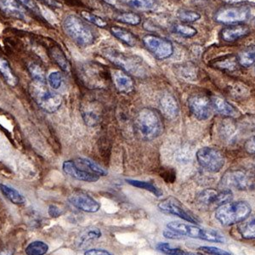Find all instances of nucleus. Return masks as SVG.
Here are the masks:
<instances>
[{"instance_id": "obj_1", "label": "nucleus", "mask_w": 255, "mask_h": 255, "mask_svg": "<svg viewBox=\"0 0 255 255\" xmlns=\"http://www.w3.org/2000/svg\"><path fill=\"white\" fill-rule=\"evenodd\" d=\"M134 128L139 136L145 140L157 139L163 132L160 114L151 108H143L134 119Z\"/></svg>"}, {"instance_id": "obj_2", "label": "nucleus", "mask_w": 255, "mask_h": 255, "mask_svg": "<svg viewBox=\"0 0 255 255\" xmlns=\"http://www.w3.org/2000/svg\"><path fill=\"white\" fill-rule=\"evenodd\" d=\"M64 32L79 46L88 47L96 41L94 30L78 15L70 14L62 22Z\"/></svg>"}, {"instance_id": "obj_3", "label": "nucleus", "mask_w": 255, "mask_h": 255, "mask_svg": "<svg viewBox=\"0 0 255 255\" xmlns=\"http://www.w3.org/2000/svg\"><path fill=\"white\" fill-rule=\"evenodd\" d=\"M251 211V206L246 202H229L216 209L215 219L223 226H232L246 220Z\"/></svg>"}, {"instance_id": "obj_4", "label": "nucleus", "mask_w": 255, "mask_h": 255, "mask_svg": "<svg viewBox=\"0 0 255 255\" xmlns=\"http://www.w3.org/2000/svg\"><path fill=\"white\" fill-rule=\"evenodd\" d=\"M166 228L177 232L178 234L184 237L197 238L201 240L208 241L212 243L222 244L226 242V238L220 232L211 229H203L199 226L191 224L182 223L180 221H172L167 224Z\"/></svg>"}, {"instance_id": "obj_5", "label": "nucleus", "mask_w": 255, "mask_h": 255, "mask_svg": "<svg viewBox=\"0 0 255 255\" xmlns=\"http://www.w3.org/2000/svg\"><path fill=\"white\" fill-rule=\"evenodd\" d=\"M30 95L38 107L44 112L55 113L62 104V97L58 93L49 90L45 84L33 82L29 88Z\"/></svg>"}, {"instance_id": "obj_6", "label": "nucleus", "mask_w": 255, "mask_h": 255, "mask_svg": "<svg viewBox=\"0 0 255 255\" xmlns=\"http://www.w3.org/2000/svg\"><path fill=\"white\" fill-rule=\"evenodd\" d=\"M102 55L113 65L120 67L126 73H132L137 76L141 75L144 73V67L141 61L142 59L137 56L126 55L125 53L111 48L103 49Z\"/></svg>"}, {"instance_id": "obj_7", "label": "nucleus", "mask_w": 255, "mask_h": 255, "mask_svg": "<svg viewBox=\"0 0 255 255\" xmlns=\"http://www.w3.org/2000/svg\"><path fill=\"white\" fill-rule=\"evenodd\" d=\"M221 186L228 190L236 189L238 191H247L255 188V177L246 170L232 169L224 174L221 179Z\"/></svg>"}, {"instance_id": "obj_8", "label": "nucleus", "mask_w": 255, "mask_h": 255, "mask_svg": "<svg viewBox=\"0 0 255 255\" xmlns=\"http://www.w3.org/2000/svg\"><path fill=\"white\" fill-rule=\"evenodd\" d=\"M196 157L199 165L211 173L221 171L226 162L224 154L216 148H201L197 151Z\"/></svg>"}, {"instance_id": "obj_9", "label": "nucleus", "mask_w": 255, "mask_h": 255, "mask_svg": "<svg viewBox=\"0 0 255 255\" xmlns=\"http://www.w3.org/2000/svg\"><path fill=\"white\" fill-rule=\"evenodd\" d=\"M142 43L145 49L157 60H165L174 54V46L171 42L157 35H145Z\"/></svg>"}, {"instance_id": "obj_10", "label": "nucleus", "mask_w": 255, "mask_h": 255, "mask_svg": "<svg viewBox=\"0 0 255 255\" xmlns=\"http://www.w3.org/2000/svg\"><path fill=\"white\" fill-rule=\"evenodd\" d=\"M250 14V9L245 6H224L215 13V20L224 25H237L246 21Z\"/></svg>"}, {"instance_id": "obj_11", "label": "nucleus", "mask_w": 255, "mask_h": 255, "mask_svg": "<svg viewBox=\"0 0 255 255\" xmlns=\"http://www.w3.org/2000/svg\"><path fill=\"white\" fill-rule=\"evenodd\" d=\"M233 194L228 189H222L221 191H215L214 189H206L201 191L197 196V203L202 208L214 209L223 205L225 203L232 202Z\"/></svg>"}, {"instance_id": "obj_12", "label": "nucleus", "mask_w": 255, "mask_h": 255, "mask_svg": "<svg viewBox=\"0 0 255 255\" xmlns=\"http://www.w3.org/2000/svg\"><path fill=\"white\" fill-rule=\"evenodd\" d=\"M158 209L168 215L180 217V219L187 221L189 223H200L199 219L196 217L191 212L186 210V208H184L182 204L174 197H169L164 200H162V202H160L158 204Z\"/></svg>"}, {"instance_id": "obj_13", "label": "nucleus", "mask_w": 255, "mask_h": 255, "mask_svg": "<svg viewBox=\"0 0 255 255\" xmlns=\"http://www.w3.org/2000/svg\"><path fill=\"white\" fill-rule=\"evenodd\" d=\"M189 109L191 114L200 121H205L212 115L211 100L203 95H194L188 99Z\"/></svg>"}, {"instance_id": "obj_14", "label": "nucleus", "mask_w": 255, "mask_h": 255, "mask_svg": "<svg viewBox=\"0 0 255 255\" xmlns=\"http://www.w3.org/2000/svg\"><path fill=\"white\" fill-rule=\"evenodd\" d=\"M84 81L87 85H90L93 88L104 87L108 81V78L106 77V70L100 66L98 64H92L87 65V67H84Z\"/></svg>"}, {"instance_id": "obj_15", "label": "nucleus", "mask_w": 255, "mask_h": 255, "mask_svg": "<svg viewBox=\"0 0 255 255\" xmlns=\"http://www.w3.org/2000/svg\"><path fill=\"white\" fill-rule=\"evenodd\" d=\"M68 201L73 207L87 213H96L101 209V204L94 197L84 192L73 193L68 197Z\"/></svg>"}, {"instance_id": "obj_16", "label": "nucleus", "mask_w": 255, "mask_h": 255, "mask_svg": "<svg viewBox=\"0 0 255 255\" xmlns=\"http://www.w3.org/2000/svg\"><path fill=\"white\" fill-rule=\"evenodd\" d=\"M84 123L90 127H95L102 122V112L101 105L96 102H86L80 108Z\"/></svg>"}, {"instance_id": "obj_17", "label": "nucleus", "mask_w": 255, "mask_h": 255, "mask_svg": "<svg viewBox=\"0 0 255 255\" xmlns=\"http://www.w3.org/2000/svg\"><path fill=\"white\" fill-rule=\"evenodd\" d=\"M111 79L120 93L129 94L134 90V81L128 73L122 69H113L111 72Z\"/></svg>"}, {"instance_id": "obj_18", "label": "nucleus", "mask_w": 255, "mask_h": 255, "mask_svg": "<svg viewBox=\"0 0 255 255\" xmlns=\"http://www.w3.org/2000/svg\"><path fill=\"white\" fill-rule=\"evenodd\" d=\"M62 168L66 174H68L69 176L73 177L76 180L92 183L98 181L100 179V176L98 175L90 174V173H88L81 168H79V167H77L75 163L73 162V160L65 161L62 164Z\"/></svg>"}, {"instance_id": "obj_19", "label": "nucleus", "mask_w": 255, "mask_h": 255, "mask_svg": "<svg viewBox=\"0 0 255 255\" xmlns=\"http://www.w3.org/2000/svg\"><path fill=\"white\" fill-rule=\"evenodd\" d=\"M0 9L10 17L23 20L28 19L26 9L16 0H0Z\"/></svg>"}, {"instance_id": "obj_20", "label": "nucleus", "mask_w": 255, "mask_h": 255, "mask_svg": "<svg viewBox=\"0 0 255 255\" xmlns=\"http://www.w3.org/2000/svg\"><path fill=\"white\" fill-rule=\"evenodd\" d=\"M250 29L245 25H230L222 29L221 32V38L226 42H234L240 38H244L249 34Z\"/></svg>"}, {"instance_id": "obj_21", "label": "nucleus", "mask_w": 255, "mask_h": 255, "mask_svg": "<svg viewBox=\"0 0 255 255\" xmlns=\"http://www.w3.org/2000/svg\"><path fill=\"white\" fill-rule=\"evenodd\" d=\"M160 107L163 115L168 119H176L179 115V105L170 94H164L160 100Z\"/></svg>"}, {"instance_id": "obj_22", "label": "nucleus", "mask_w": 255, "mask_h": 255, "mask_svg": "<svg viewBox=\"0 0 255 255\" xmlns=\"http://www.w3.org/2000/svg\"><path fill=\"white\" fill-rule=\"evenodd\" d=\"M73 162L75 163L77 167H79V168H81L84 171L90 173V174H96L98 176L108 175V171L104 168H102V166L90 158L78 157L73 160Z\"/></svg>"}, {"instance_id": "obj_23", "label": "nucleus", "mask_w": 255, "mask_h": 255, "mask_svg": "<svg viewBox=\"0 0 255 255\" xmlns=\"http://www.w3.org/2000/svg\"><path fill=\"white\" fill-rule=\"evenodd\" d=\"M210 100H211L213 110H215L216 113L229 118H236L239 115L238 109H236L232 105L225 101L224 99L214 96Z\"/></svg>"}, {"instance_id": "obj_24", "label": "nucleus", "mask_w": 255, "mask_h": 255, "mask_svg": "<svg viewBox=\"0 0 255 255\" xmlns=\"http://www.w3.org/2000/svg\"><path fill=\"white\" fill-rule=\"evenodd\" d=\"M110 32L112 34L123 43L128 46H135L137 44L136 37L132 32L120 26H112Z\"/></svg>"}, {"instance_id": "obj_25", "label": "nucleus", "mask_w": 255, "mask_h": 255, "mask_svg": "<svg viewBox=\"0 0 255 255\" xmlns=\"http://www.w3.org/2000/svg\"><path fill=\"white\" fill-rule=\"evenodd\" d=\"M0 191L3 193V196L10 201L12 203L16 205H21L26 203V198L16 189L9 185H6L3 183H0Z\"/></svg>"}, {"instance_id": "obj_26", "label": "nucleus", "mask_w": 255, "mask_h": 255, "mask_svg": "<svg viewBox=\"0 0 255 255\" xmlns=\"http://www.w3.org/2000/svg\"><path fill=\"white\" fill-rule=\"evenodd\" d=\"M102 233L101 230L96 227H92L85 230L79 236L78 239L76 240V246L79 249H84L90 241L96 240L102 237Z\"/></svg>"}, {"instance_id": "obj_27", "label": "nucleus", "mask_w": 255, "mask_h": 255, "mask_svg": "<svg viewBox=\"0 0 255 255\" xmlns=\"http://www.w3.org/2000/svg\"><path fill=\"white\" fill-rule=\"evenodd\" d=\"M49 55L53 59V61L61 67V69L64 73H70L71 66H70L69 61H67V56L59 47H52L49 50Z\"/></svg>"}, {"instance_id": "obj_28", "label": "nucleus", "mask_w": 255, "mask_h": 255, "mask_svg": "<svg viewBox=\"0 0 255 255\" xmlns=\"http://www.w3.org/2000/svg\"><path fill=\"white\" fill-rule=\"evenodd\" d=\"M128 5L138 11H153L157 9V0H125Z\"/></svg>"}, {"instance_id": "obj_29", "label": "nucleus", "mask_w": 255, "mask_h": 255, "mask_svg": "<svg viewBox=\"0 0 255 255\" xmlns=\"http://www.w3.org/2000/svg\"><path fill=\"white\" fill-rule=\"evenodd\" d=\"M238 232L245 239H255V215L244 220L238 227Z\"/></svg>"}, {"instance_id": "obj_30", "label": "nucleus", "mask_w": 255, "mask_h": 255, "mask_svg": "<svg viewBox=\"0 0 255 255\" xmlns=\"http://www.w3.org/2000/svg\"><path fill=\"white\" fill-rule=\"evenodd\" d=\"M238 63L242 67H250L255 63V45L243 49L238 55Z\"/></svg>"}, {"instance_id": "obj_31", "label": "nucleus", "mask_w": 255, "mask_h": 255, "mask_svg": "<svg viewBox=\"0 0 255 255\" xmlns=\"http://www.w3.org/2000/svg\"><path fill=\"white\" fill-rule=\"evenodd\" d=\"M0 73L3 76V79H5L7 84L12 87L18 84L17 77L13 73L9 62L2 56H0Z\"/></svg>"}, {"instance_id": "obj_32", "label": "nucleus", "mask_w": 255, "mask_h": 255, "mask_svg": "<svg viewBox=\"0 0 255 255\" xmlns=\"http://www.w3.org/2000/svg\"><path fill=\"white\" fill-rule=\"evenodd\" d=\"M159 252L167 255H203L198 253L191 252V251H186L180 248H173L170 244L168 243H159L156 246Z\"/></svg>"}, {"instance_id": "obj_33", "label": "nucleus", "mask_w": 255, "mask_h": 255, "mask_svg": "<svg viewBox=\"0 0 255 255\" xmlns=\"http://www.w3.org/2000/svg\"><path fill=\"white\" fill-rule=\"evenodd\" d=\"M114 19L120 23L137 26L141 22V17L135 12H121L115 15Z\"/></svg>"}, {"instance_id": "obj_34", "label": "nucleus", "mask_w": 255, "mask_h": 255, "mask_svg": "<svg viewBox=\"0 0 255 255\" xmlns=\"http://www.w3.org/2000/svg\"><path fill=\"white\" fill-rule=\"evenodd\" d=\"M126 182L129 184L130 186H134L137 188L143 189L145 191H150L151 193L155 195L157 197H162V190H160L158 187H157L151 182L143 181V180H131V179H127Z\"/></svg>"}, {"instance_id": "obj_35", "label": "nucleus", "mask_w": 255, "mask_h": 255, "mask_svg": "<svg viewBox=\"0 0 255 255\" xmlns=\"http://www.w3.org/2000/svg\"><path fill=\"white\" fill-rule=\"evenodd\" d=\"M49 250L48 244L42 241H34L26 247L25 253L26 255H44Z\"/></svg>"}, {"instance_id": "obj_36", "label": "nucleus", "mask_w": 255, "mask_h": 255, "mask_svg": "<svg viewBox=\"0 0 255 255\" xmlns=\"http://www.w3.org/2000/svg\"><path fill=\"white\" fill-rule=\"evenodd\" d=\"M28 71H29L30 75L33 79V82L46 84L45 73L44 69L38 64L31 62L28 65Z\"/></svg>"}, {"instance_id": "obj_37", "label": "nucleus", "mask_w": 255, "mask_h": 255, "mask_svg": "<svg viewBox=\"0 0 255 255\" xmlns=\"http://www.w3.org/2000/svg\"><path fill=\"white\" fill-rule=\"evenodd\" d=\"M172 32L180 35L184 38H192L197 34V31L193 26L185 25V24H175L172 26Z\"/></svg>"}, {"instance_id": "obj_38", "label": "nucleus", "mask_w": 255, "mask_h": 255, "mask_svg": "<svg viewBox=\"0 0 255 255\" xmlns=\"http://www.w3.org/2000/svg\"><path fill=\"white\" fill-rule=\"evenodd\" d=\"M177 18L184 23H192L201 18V15L197 12L189 9H182L177 12Z\"/></svg>"}, {"instance_id": "obj_39", "label": "nucleus", "mask_w": 255, "mask_h": 255, "mask_svg": "<svg viewBox=\"0 0 255 255\" xmlns=\"http://www.w3.org/2000/svg\"><path fill=\"white\" fill-rule=\"evenodd\" d=\"M231 122H224L221 126V135L227 141H233L237 137V128Z\"/></svg>"}, {"instance_id": "obj_40", "label": "nucleus", "mask_w": 255, "mask_h": 255, "mask_svg": "<svg viewBox=\"0 0 255 255\" xmlns=\"http://www.w3.org/2000/svg\"><path fill=\"white\" fill-rule=\"evenodd\" d=\"M81 16L82 18H84V20L89 21L90 23L93 24L95 26H99V27H105V26H108V22L103 18L100 17L93 13H90L89 11H81Z\"/></svg>"}, {"instance_id": "obj_41", "label": "nucleus", "mask_w": 255, "mask_h": 255, "mask_svg": "<svg viewBox=\"0 0 255 255\" xmlns=\"http://www.w3.org/2000/svg\"><path fill=\"white\" fill-rule=\"evenodd\" d=\"M48 83L53 90H58L63 83V76L60 72H53L48 76Z\"/></svg>"}, {"instance_id": "obj_42", "label": "nucleus", "mask_w": 255, "mask_h": 255, "mask_svg": "<svg viewBox=\"0 0 255 255\" xmlns=\"http://www.w3.org/2000/svg\"><path fill=\"white\" fill-rule=\"evenodd\" d=\"M199 250H202L203 252L206 253L209 255H231L228 251L221 250L217 247L212 246H203L199 248Z\"/></svg>"}, {"instance_id": "obj_43", "label": "nucleus", "mask_w": 255, "mask_h": 255, "mask_svg": "<svg viewBox=\"0 0 255 255\" xmlns=\"http://www.w3.org/2000/svg\"><path fill=\"white\" fill-rule=\"evenodd\" d=\"M236 63H237L236 59L231 57V58L225 59L223 61H218L217 62H215V66L221 69L232 70L235 68Z\"/></svg>"}, {"instance_id": "obj_44", "label": "nucleus", "mask_w": 255, "mask_h": 255, "mask_svg": "<svg viewBox=\"0 0 255 255\" xmlns=\"http://www.w3.org/2000/svg\"><path fill=\"white\" fill-rule=\"evenodd\" d=\"M20 1V3H22L27 9H31L32 11L35 12L36 14L41 15L40 8L39 6L35 3L33 0H18Z\"/></svg>"}, {"instance_id": "obj_45", "label": "nucleus", "mask_w": 255, "mask_h": 255, "mask_svg": "<svg viewBox=\"0 0 255 255\" xmlns=\"http://www.w3.org/2000/svg\"><path fill=\"white\" fill-rule=\"evenodd\" d=\"M84 255H113L109 251L102 249H92V250H86Z\"/></svg>"}, {"instance_id": "obj_46", "label": "nucleus", "mask_w": 255, "mask_h": 255, "mask_svg": "<svg viewBox=\"0 0 255 255\" xmlns=\"http://www.w3.org/2000/svg\"><path fill=\"white\" fill-rule=\"evenodd\" d=\"M63 214V212L61 210L58 206H56L55 204H51L49 207V215L51 217L57 218L61 216Z\"/></svg>"}, {"instance_id": "obj_47", "label": "nucleus", "mask_w": 255, "mask_h": 255, "mask_svg": "<svg viewBox=\"0 0 255 255\" xmlns=\"http://www.w3.org/2000/svg\"><path fill=\"white\" fill-rule=\"evenodd\" d=\"M162 234L164 236V238H168V239H180V238H183L182 236L178 234L177 232H173V231L168 229V228H166L163 231Z\"/></svg>"}, {"instance_id": "obj_48", "label": "nucleus", "mask_w": 255, "mask_h": 255, "mask_svg": "<svg viewBox=\"0 0 255 255\" xmlns=\"http://www.w3.org/2000/svg\"><path fill=\"white\" fill-rule=\"evenodd\" d=\"M246 151L250 154H255V136L250 138L245 144Z\"/></svg>"}, {"instance_id": "obj_49", "label": "nucleus", "mask_w": 255, "mask_h": 255, "mask_svg": "<svg viewBox=\"0 0 255 255\" xmlns=\"http://www.w3.org/2000/svg\"><path fill=\"white\" fill-rule=\"evenodd\" d=\"M224 1L230 4H238V3H255V0H224Z\"/></svg>"}, {"instance_id": "obj_50", "label": "nucleus", "mask_w": 255, "mask_h": 255, "mask_svg": "<svg viewBox=\"0 0 255 255\" xmlns=\"http://www.w3.org/2000/svg\"><path fill=\"white\" fill-rule=\"evenodd\" d=\"M103 2L108 4V5L113 6L115 8H120V3H119V0H102Z\"/></svg>"}, {"instance_id": "obj_51", "label": "nucleus", "mask_w": 255, "mask_h": 255, "mask_svg": "<svg viewBox=\"0 0 255 255\" xmlns=\"http://www.w3.org/2000/svg\"><path fill=\"white\" fill-rule=\"evenodd\" d=\"M42 1H44L47 4H49V5L54 6V7H57V8H60L61 7V3H57L55 0H42Z\"/></svg>"}, {"instance_id": "obj_52", "label": "nucleus", "mask_w": 255, "mask_h": 255, "mask_svg": "<svg viewBox=\"0 0 255 255\" xmlns=\"http://www.w3.org/2000/svg\"><path fill=\"white\" fill-rule=\"evenodd\" d=\"M15 250L12 249H7V250H0V255H14Z\"/></svg>"}]
</instances>
